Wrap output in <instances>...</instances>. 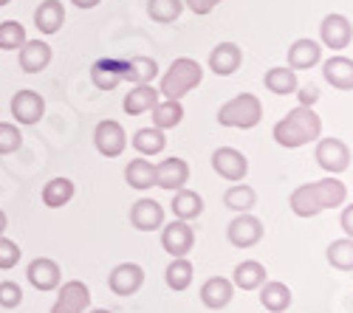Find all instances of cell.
Wrapping results in <instances>:
<instances>
[{
    "label": "cell",
    "mask_w": 353,
    "mask_h": 313,
    "mask_svg": "<svg viewBox=\"0 0 353 313\" xmlns=\"http://www.w3.org/2000/svg\"><path fill=\"white\" fill-rule=\"evenodd\" d=\"M345 197H347V186L331 175V178L297 186L288 197V206L297 217H316L319 212H325V209L342 206Z\"/></svg>",
    "instance_id": "1"
},
{
    "label": "cell",
    "mask_w": 353,
    "mask_h": 313,
    "mask_svg": "<svg viewBox=\"0 0 353 313\" xmlns=\"http://www.w3.org/2000/svg\"><path fill=\"white\" fill-rule=\"evenodd\" d=\"M274 141L280 147H288V150H297V147H305L311 141H316L322 136V119L314 107H305V105H297L294 110H288V116H283L277 125H274Z\"/></svg>",
    "instance_id": "2"
},
{
    "label": "cell",
    "mask_w": 353,
    "mask_h": 313,
    "mask_svg": "<svg viewBox=\"0 0 353 313\" xmlns=\"http://www.w3.org/2000/svg\"><path fill=\"white\" fill-rule=\"evenodd\" d=\"M203 79V68L190 60V56H179V60H172V65L167 68V74L161 76V88L159 94L164 99H175V102H181L195 85H201Z\"/></svg>",
    "instance_id": "3"
},
{
    "label": "cell",
    "mask_w": 353,
    "mask_h": 313,
    "mask_svg": "<svg viewBox=\"0 0 353 313\" xmlns=\"http://www.w3.org/2000/svg\"><path fill=\"white\" fill-rule=\"evenodd\" d=\"M260 119H263V105L254 94H238L226 105H221V110H218V125L221 127L252 130V127L260 125Z\"/></svg>",
    "instance_id": "4"
},
{
    "label": "cell",
    "mask_w": 353,
    "mask_h": 313,
    "mask_svg": "<svg viewBox=\"0 0 353 313\" xmlns=\"http://www.w3.org/2000/svg\"><path fill=\"white\" fill-rule=\"evenodd\" d=\"M314 158L328 175H339L350 166V150L342 138H316Z\"/></svg>",
    "instance_id": "5"
},
{
    "label": "cell",
    "mask_w": 353,
    "mask_h": 313,
    "mask_svg": "<svg viewBox=\"0 0 353 313\" xmlns=\"http://www.w3.org/2000/svg\"><path fill=\"white\" fill-rule=\"evenodd\" d=\"M94 147L99 150V155L105 158H119L128 147V133L116 119H105L97 125L94 130Z\"/></svg>",
    "instance_id": "6"
},
{
    "label": "cell",
    "mask_w": 353,
    "mask_h": 313,
    "mask_svg": "<svg viewBox=\"0 0 353 313\" xmlns=\"http://www.w3.org/2000/svg\"><path fill=\"white\" fill-rule=\"evenodd\" d=\"M195 246V232L187 220H172L161 226V248L170 257H187Z\"/></svg>",
    "instance_id": "7"
},
{
    "label": "cell",
    "mask_w": 353,
    "mask_h": 313,
    "mask_svg": "<svg viewBox=\"0 0 353 313\" xmlns=\"http://www.w3.org/2000/svg\"><path fill=\"white\" fill-rule=\"evenodd\" d=\"M226 237L234 248H252L263 240V223L254 215L243 212L226 226Z\"/></svg>",
    "instance_id": "8"
},
{
    "label": "cell",
    "mask_w": 353,
    "mask_h": 313,
    "mask_svg": "<svg viewBox=\"0 0 353 313\" xmlns=\"http://www.w3.org/2000/svg\"><path fill=\"white\" fill-rule=\"evenodd\" d=\"M144 285V268L136 263H119L108 274V288L116 296H133Z\"/></svg>",
    "instance_id": "9"
},
{
    "label": "cell",
    "mask_w": 353,
    "mask_h": 313,
    "mask_svg": "<svg viewBox=\"0 0 353 313\" xmlns=\"http://www.w3.org/2000/svg\"><path fill=\"white\" fill-rule=\"evenodd\" d=\"M319 40L331 51H345L350 45V40H353L350 20L345 14H325V20L319 23Z\"/></svg>",
    "instance_id": "10"
},
{
    "label": "cell",
    "mask_w": 353,
    "mask_h": 313,
    "mask_svg": "<svg viewBox=\"0 0 353 313\" xmlns=\"http://www.w3.org/2000/svg\"><path fill=\"white\" fill-rule=\"evenodd\" d=\"M212 169H215L221 178L238 184L249 173V161H246V155L241 150H234V147H218L212 153Z\"/></svg>",
    "instance_id": "11"
},
{
    "label": "cell",
    "mask_w": 353,
    "mask_h": 313,
    "mask_svg": "<svg viewBox=\"0 0 353 313\" xmlns=\"http://www.w3.org/2000/svg\"><path fill=\"white\" fill-rule=\"evenodd\" d=\"M88 307H91V291H88L85 282L71 279L60 288V294H57L51 313H85Z\"/></svg>",
    "instance_id": "12"
},
{
    "label": "cell",
    "mask_w": 353,
    "mask_h": 313,
    "mask_svg": "<svg viewBox=\"0 0 353 313\" xmlns=\"http://www.w3.org/2000/svg\"><path fill=\"white\" fill-rule=\"evenodd\" d=\"M26 279L32 282L37 291L46 294V291H57V288H60L63 271H60V266H57L51 257H37V260L28 263V268H26Z\"/></svg>",
    "instance_id": "13"
},
{
    "label": "cell",
    "mask_w": 353,
    "mask_h": 313,
    "mask_svg": "<svg viewBox=\"0 0 353 313\" xmlns=\"http://www.w3.org/2000/svg\"><path fill=\"white\" fill-rule=\"evenodd\" d=\"M12 116L17 119V125H37L46 113V99L37 91H17L12 96Z\"/></svg>",
    "instance_id": "14"
},
{
    "label": "cell",
    "mask_w": 353,
    "mask_h": 313,
    "mask_svg": "<svg viewBox=\"0 0 353 313\" xmlns=\"http://www.w3.org/2000/svg\"><path fill=\"white\" fill-rule=\"evenodd\" d=\"M130 223L139 232H156L164 226V209L153 197H139V201L130 206Z\"/></svg>",
    "instance_id": "15"
},
{
    "label": "cell",
    "mask_w": 353,
    "mask_h": 313,
    "mask_svg": "<svg viewBox=\"0 0 353 313\" xmlns=\"http://www.w3.org/2000/svg\"><path fill=\"white\" fill-rule=\"evenodd\" d=\"M187 181H190V164L184 158H164L156 166V186H161L167 192L184 189Z\"/></svg>",
    "instance_id": "16"
},
{
    "label": "cell",
    "mask_w": 353,
    "mask_h": 313,
    "mask_svg": "<svg viewBox=\"0 0 353 313\" xmlns=\"http://www.w3.org/2000/svg\"><path fill=\"white\" fill-rule=\"evenodd\" d=\"M232 296H234V285L226 277H210L201 285V302L210 310H223L232 302Z\"/></svg>",
    "instance_id": "17"
},
{
    "label": "cell",
    "mask_w": 353,
    "mask_h": 313,
    "mask_svg": "<svg viewBox=\"0 0 353 313\" xmlns=\"http://www.w3.org/2000/svg\"><path fill=\"white\" fill-rule=\"evenodd\" d=\"M51 63V45L43 40H26L20 45V68L26 74H40Z\"/></svg>",
    "instance_id": "18"
},
{
    "label": "cell",
    "mask_w": 353,
    "mask_h": 313,
    "mask_svg": "<svg viewBox=\"0 0 353 313\" xmlns=\"http://www.w3.org/2000/svg\"><path fill=\"white\" fill-rule=\"evenodd\" d=\"M319 60H322V45L316 40H311V37H303V40H297L288 48V68L291 71H308Z\"/></svg>",
    "instance_id": "19"
},
{
    "label": "cell",
    "mask_w": 353,
    "mask_h": 313,
    "mask_svg": "<svg viewBox=\"0 0 353 313\" xmlns=\"http://www.w3.org/2000/svg\"><path fill=\"white\" fill-rule=\"evenodd\" d=\"M322 76L328 85H334L336 91H353V60L350 56H331V60L322 65Z\"/></svg>",
    "instance_id": "20"
},
{
    "label": "cell",
    "mask_w": 353,
    "mask_h": 313,
    "mask_svg": "<svg viewBox=\"0 0 353 313\" xmlns=\"http://www.w3.org/2000/svg\"><path fill=\"white\" fill-rule=\"evenodd\" d=\"M241 63H243V51L234 45V43H221L210 54V68L218 76H232L234 71L241 68Z\"/></svg>",
    "instance_id": "21"
},
{
    "label": "cell",
    "mask_w": 353,
    "mask_h": 313,
    "mask_svg": "<svg viewBox=\"0 0 353 313\" xmlns=\"http://www.w3.org/2000/svg\"><path fill=\"white\" fill-rule=\"evenodd\" d=\"M65 23V9L60 0H43L34 9V25L40 34H57Z\"/></svg>",
    "instance_id": "22"
},
{
    "label": "cell",
    "mask_w": 353,
    "mask_h": 313,
    "mask_svg": "<svg viewBox=\"0 0 353 313\" xmlns=\"http://www.w3.org/2000/svg\"><path fill=\"white\" fill-rule=\"evenodd\" d=\"M125 79V63L119 60H97L91 65V82L99 91H113Z\"/></svg>",
    "instance_id": "23"
},
{
    "label": "cell",
    "mask_w": 353,
    "mask_h": 313,
    "mask_svg": "<svg viewBox=\"0 0 353 313\" xmlns=\"http://www.w3.org/2000/svg\"><path fill=\"white\" fill-rule=\"evenodd\" d=\"M125 113L128 116H141V113H150L159 105V88L153 85H136V88L125 96Z\"/></svg>",
    "instance_id": "24"
},
{
    "label": "cell",
    "mask_w": 353,
    "mask_h": 313,
    "mask_svg": "<svg viewBox=\"0 0 353 313\" xmlns=\"http://www.w3.org/2000/svg\"><path fill=\"white\" fill-rule=\"evenodd\" d=\"M263 282H266V268L257 260H243L241 266H234L232 274V285L241 288V291H257Z\"/></svg>",
    "instance_id": "25"
},
{
    "label": "cell",
    "mask_w": 353,
    "mask_h": 313,
    "mask_svg": "<svg viewBox=\"0 0 353 313\" xmlns=\"http://www.w3.org/2000/svg\"><path fill=\"white\" fill-rule=\"evenodd\" d=\"M125 181H128L130 189L147 192L150 186H156V166L147 161V158H133V161L125 166Z\"/></svg>",
    "instance_id": "26"
},
{
    "label": "cell",
    "mask_w": 353,
    "mask_h": 313,
    "mask_svg": "<svg viewBox=\"0 0 353 313\" xmlns=\"http://www.w3.org/2000/svg\"><path fill=\"white\" fill-rule=\"evenodd\" d=\"M77 186L71 178H51L46 186H43V204L48 209H63L71 204V197H74Z\"/></svg>",
    "instance_id": "27"
},
{
    "label": "cell",
    "mask_w": 353,
    "mask_h": 313,
    "mask_svg": "<svg viewBox=\"0 0 353 313\" xmlns=\"http://www.w3.org/2000/svg\"><path fill=\"white\" fill-rule=\"evenodd\" d=\"M170 206H172L175 220H187L190 223V220H195L203 212V197L198 192H192V189H179Z\"/></svg>",
    "instance_id": "28"
},
{
    "label": "cell",
    "mask_w": 353,
    "mask_h": 313,
    "mask_svg": "<svg viewBox=\"0 0 353 313\" xmlns=\"http://www.w3.org/2000/svg\"><path fill=\"white\" fill-rule=\"evenodd\" d=\"M167 147V136L159 127H141L133 133V150L139 155H159Z\"/></svg>",
    "instance_id": "29"
},
{
    "label": "cell",
    "mask_w": 353,
    "mask_h": 313,
    "mask_svg": "<svg viewBox=\"0 0 353 313\" xmlns=\"http://www.w3.org/2000/svg\"><path fill=\"white\" fill-rule=\"evenodd\" d=\"M159 76V63L153 56H130L125 63V79L133 85H150Z\"/></svg>",
    "instance_id": "30"
},
{
    "label": "cell",
    "mask_w": 353,
    "mask_h": 313,
    "mask_svg": "<svg viewBox=\"0 0 353 313\" xmlns=\"http://www.w3.org/2000/svg\"><path fill=\"white\" fill-rule=\"evenodd\" d=\"M260 305L269 313H283L291 305V291L283 282H263L260 285Z\"/></svg>",
    "instance_id": "31"
},
{
    "label": "cell",
    "mask_w": 353,
    "mask_h": 313,
    "mask_svg": "<svg viewBox=\"0 0 353 313\" xmlns=\"http://www.w3.org/2000/svg\"><path fill=\"white\" fill-rule=\"evenodd\" d=\"M150 116H153V127H159V130H172V127L181 125L184 107H181V102H175V99H164V102H159V105L153 107Z\"/></svg>",
    "instance_id": "32"
},
{
    "label": "cell",
    "mask_w": 353,
    "mask_h": 313,
    "mask_svg": "<svg viewBox=\"0 0 353 313\" xmlns=\"http://www.w3.org/2000/svg\"><path fill=\"white\" fill-rule=\"evenodd\" d=\"M192 274H195V268L187 257H172V263L164 271V279H167L170 291H187L192 285Z\"/></svg>",
    "instance_id": "33"
},
{
    "label": "cell",
    "mask_w": 353,
    "mask_h": 313,
    "mask_svg": "<svg viewBox=\"0 0 353 313\" xmlns=\"http://www.w3.org/2000/svg\"><path fill=\"white\" fill-rule=\"evenodd\" d=\"M254 204H257V195H254V189L246 186V184H232V186L223 192V206L232 209V212H238V215L249 212Z\"/></svg>",
    "instance_id": "34"
},
{
    "label": "cell",
    "mask_w": 353,
    "mask_h": 313,
    "mask_svg": "<svg viewBox=\"0 0 353 313\" xmlns=\"http://www.w3.org/2000/svg\"><path fill=\"white\" fill-rule=\"evenodd\" d=\"M263 82H266V88L277 96H288L300 88L297 85V74H294L291 68H269L266 76H263Z\"/></svg>",
    "instance_id": "35"
},
{
    "label": "cell",
    "mask_w": 353,
    "mask_h": 313,
    "mask_svg": "<svg viewBox=\"0 0 353 313\" xmlns=\"http://www.w3.org/2000/svg\"><path fill=\"white\" fill-rule=\"evenodd\" d=\"M325 257L336 271H353V240L342 237L325 248Z\"/></svg>",
    "instance_id": "36"
},
{
    "label": "cell",
    "mask_w": 353,
    "mask_h": 313,
    "mask_svg": "<svg viewBox=\"0 0 353 313\" xmlns=\"http://www.w3.org/2000/svg\"><path fill=\"white\" fill-rule=\"evenodd\" d=\"M184 12V0H150L147 3V14L156 23H175Z\"/></svg>",
    "instance_id": "37"
},
{
    "label": "cell",
    "mask_w": 353,
    "mask_h": 313,
    "mask_svg": "<svg viewBox=\"0 0 353 313\" xmlns=\"http://www.w3.org/2000/svg\"><path fill=\"white\" fill-rule=\"evenodd\" d=\"M26 28L17 20H3L0 23V51H20V45L26 43Z\"/></svg>",
    "instance_id": "38"
},
{
    "label": "cell",
    "mask_w": 353,
    "mask_h": 313,
    "mask_svg": "<svg viewBox=\"0 0 353 313\" xmlns=\"http://www.w3.org/2000/svg\"><path fill=\"white\" fill-rule=\"evenodd\" d=\"M23 144V133L12 122H0V155H12Z\"/></svg>",
    "instance_id": "39"
},
{
    "label": "cell",
    "mask_w": 353,
    "mask_h": 313,
    "mask_svg": "<svg viewBox=\"0 0 353 313\" xmlns=\"http://www.w3.org/2000/svg\"><path fill=\"white\" fill-rule=\"evenodd\" d=\"M20 302H23V288L17 285V282H12V279L0 282V307L12 310V307H17Z\"/></svg>",
    "instance_id": "40"
},
{
    "label": "cell",
    "mask_w": 353,
    "mask_h": 313,
    "mask_svg": "<svg viewBox=\"0 0 353 313\" xmlns=\"http://www.w3.org/2000/svg\"><path fill=\"white\" fill-rule=\"evenodd\" d=\"M20 263V246L9 237H0V268L9 271Z\"/></svg>",
    "instance_id": "41"
},
{
    "label": "cell",
    "mask_w": 353,
    "mask_h": 313,
    "mask_svg": "<svg viewBox=\"0 0 353 313\" xmlns=\"http://www.w3.org/2000/svg\"><path fill=\"white\" fill-rule=\"evenodd\" d=\"M187 6L195 12V14H210L215 6H221V0H187Z\"/></svg>",
    "instance_id": "42"
},
{
    "label": "cell",
    "mask_w": 353,
    "mask_h": 313,
    "mask_svg": "<svg viewBox=\"0 0 353 313\" xmlns=\"http://www.w3.org/2000/svg\"><path fill=\"white\" fill-rule=\"evenodd\" d=\"M294 94H300V105H305V107H311L319 99V88H316V85H305V88L294 91Z\"/></svg>",
    "instance_id": "43"
},
{
    "label": "cell",
    "mask_w": 353,
    "mask_h": 313,
    "mask_svg": "<svg viewBox=\"0 0 353 313\" xmlns=\"http://www.w3.org/2000/svg\"><path fill=\"white\" fill-rule=\"evenodd\" d=\"M339 226H342V232L353 240V204L342 209V215H339Z\"/></svg>",
    "instance_id": "44"
},
{
    "label": "cell",
    "mask_w": 353,
    "mask_h": 313,
    "mask_svg": "<svg viewBox=\"0 0 353 313\" xmlns=\"http://www.w3.org/2000/svg\"><path fill=\"white\" fill-rule=\"evenodd\" d=\"M71 3H74L77 9H94V6L102 3V0H71Z\"/></svg>",
    "instance_id": "45"
},
{
    "label": "cell",
    "mask_w": 353,
    "mask_h": 313,
    "mask_svg": "<svg viewBox=\"0 0 353 313\" xmlns=\"http://www.w3.org/2000/svg\"><path fill=\"white\" fill-rule=\"evenodd\" d=\"M6 229H9V217H6V212L0 209V237L6 235Z\"/></svg>",
    "instance_id": "46"
},
{
    "label": "cell",
    "mask_w": 353,
    "mask_h": 313,
    "mask_svg": "<svg viewBox=\"0 0 353 313\" xmlns=\"http://www.w3.org/2000/svg\"><path fill=\"white\" fill-rule=\"evenodd\" d=\"M85 313H113V310H108V307H94V310H85Z\"/></svg>",
    "instance_id": "47"
},
{
    "label": "cell",
    "mask_w": 353,
    "mask_h": 313,
    "mask_svg": "<svg viewBox=\"0 0 353 313\" xmlns=\"http://www.w3.org/2000/svg\"><path fill=\"white\" fill-rule=\"evenodd\" d=\"M6 3H12V0H0V6H6Z\"/></svg>",
    "instance_id": "48"
}]
</instances>
